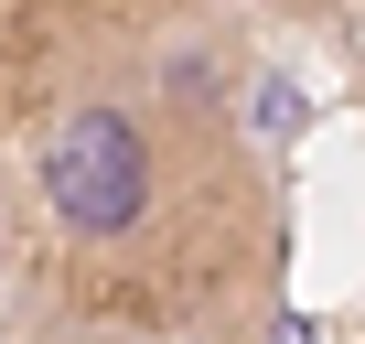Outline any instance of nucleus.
<instances>
[{
  "label": "nucleus",
  "mask_w": 365,
  "mask_h": 344,
  "mask_svg": "<svg viewBox=\"0 0 365 344\" xmlns=\"http://www.w3.org/2000/svg\"><path fill=\"white\" fill-rule=\"evenodd\" d=\"M43 183H54V216L76 237H129L150 216V129L118 108V97H86L54 118L43 140Z\"/></svg>",
  "instance_id": "1"
},
{
  "label": "nucleus",
  "mask_w": 365,
  "mask_h": 344,
  "mask_svg": "<svg viewBox=\"0 0 365 344\" xmlns=\"http://www.w3.org/2000/svg\"><path fill=\"white\" fill-rule=\"evenodd\" d=\"M172 344H247L237 323H205V333H172Z\"/></svg>",
  "instance_id": "2"
}]
</instances>
